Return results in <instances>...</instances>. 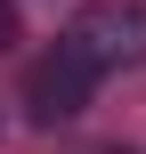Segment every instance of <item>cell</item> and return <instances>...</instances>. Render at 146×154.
Listing matches in <instances>:
<instances>
[{"label": "cell", "instance_id": "cell-1", "mask_svg": "<svg viewBox=\"0 0 146 154\" xmlns=\"http://www.w3.org/2000/svg\"><path fill=\"white\" fill-rule=\"evenodd\" d=\"M65 49L89 65V73H114V65H146V0H98L65 24Z\"/></svg>", "mask_w": 146, "mask_h": 154}, {"label": "cell", "instance_id": "cell-2", "mask_svg": "<svg viewBox=\"0 0 146 154\" xmlns=\"http://www.w3.org/2000/svg\"><path fill=\"white\" fill-rule=\"evenodd\" d=\"M89 81H98V73H89V65L65 49V41H57V49H49V57L24 73V106H33V122H41V130L73 122V114L89 106Z\"/></svg>", "mask_w": 146, "mask_h": 154}, {"label": "cell", "instance_id": "cell-3", "mask_svg": "<svg viewBox=\"0 0 146 154\" xmlns=\"http://www.w3.org/2000/svg\"><path fill=\"white\" fill-rule=\"evenodd\" d=\"M0 49H16V0H0Z\"/></svg>", "mask_w": 146, "mask_h": 154}, {"label": "cell", "instance_id": "cell-4", "mask_svg": "<svg viewBox=\"0 0 146 154\" xmlns=\"http://www.w3.org/2000/svg\"><path fill=\"white\" fill-rule=\"evenodd\" d=\"M98 154H130V146H98Z\"/></svg>", "mask_w": 146, "mask_h": 154}]
</instances>
